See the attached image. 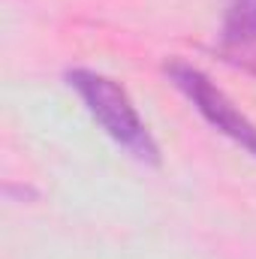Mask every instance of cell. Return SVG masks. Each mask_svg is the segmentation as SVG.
<instances>
[{
    "label": "cell",
    "mask_w": 256,
    "mask_h": 259,
    "mask_svg": "<svg viewBox=\"0 0 256 259\" xmlns=\"http://www.w3.org/2000/svg\"><path fill=\"white\" fill-rule=\"evenodd\" d=\"M223 46L235 52H256V0H226Z\"/></svg>",
    "instance_id": "3"
},
{
    "label": "cell",
    "mask_w": 256,
    "mask_h": 259,
    "mask_svg": "<svg viewBox=\"0 0 256 259\" xmlns=\"http://www.w3.org/2000/svg\"><path fill=\"white\" fill-rule=\"evenodd\" d=\"M66 81L81 97V103L88 106L94 121L103 127V133L115 145H121L133 160H139L145 166H160V145L154 142L151 130L139 118L127 91L115 78L100 75L94 69H69Z\"/></svg>",
    "instance_id": "1"
},
{
    "label": "cell",
    "mask_w": 256,
    "mask_h": 259,
    "mask_svg": "<svg viewBox=\"0 0 256 259\" xmlns=\"http://www.w3.org/2000/svg\"><path fill=\"white\" fill-rule=\"evenodd\" d=\"M163 72L169 75V81L190 100L193 109L217 130V133H223L226 139H232L235 145H241L247 154L256 157V124L247 115H241L235 109V103L199 66L187 64L181 58H172V61H166Z\"/></svg>",
    "instance_id": "2"
}]
</instances>
